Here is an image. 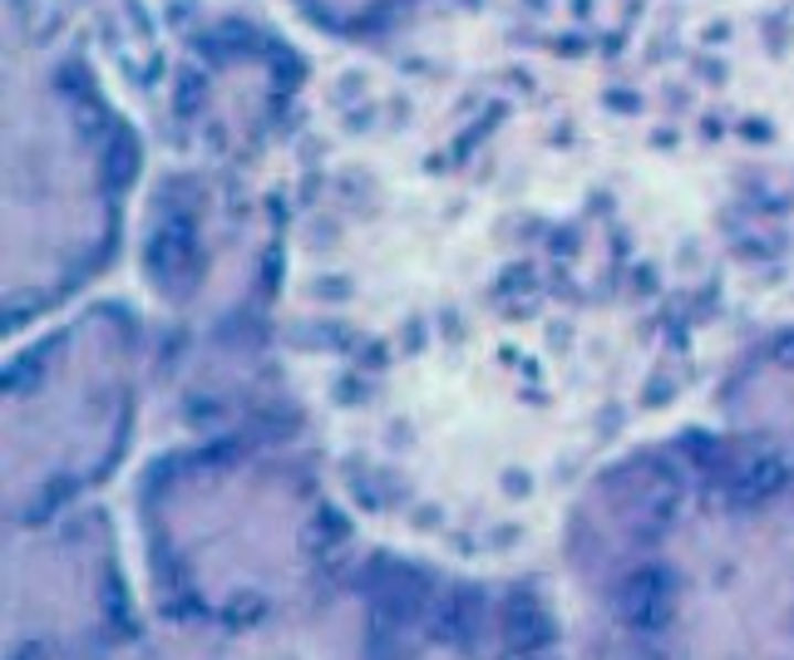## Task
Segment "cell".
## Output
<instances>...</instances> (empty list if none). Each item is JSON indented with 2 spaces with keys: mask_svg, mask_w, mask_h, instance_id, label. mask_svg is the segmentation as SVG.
<instances>
[{
  "mask_svg": "<svg viewBox=\"0 0 794 660\" xmlns=\"http://www.w3.org/2000/svg\"><path fill=\"white\" fill-rule=\"evenodd\" d=\"M504 641L523 656H538L543 646H553V616L538 606V596L514 592L504 602Z\"/></svg>",
  "mask_w": 794,
  "mask_h": 660,
  "instance_id": "cell-4",
  "label": "cell"
},
{
  "mask_svg": "<svg viewBox=\"0 0 794 660\" xmlns=\"http://www.w3.org/2000/svg\"><path fill=\"white\" fill-rule=\"evenodd\" d=\"M479 626H484V602L474 592H449V596H440V602L430 606V636L440 646L464 651V646H474Z\"/></svg>",
  "mask_w": 794,
  "mask_h": 660,
  "instance_id": "cell-3",
  "label": "cell"
},
{
  "mask_svg": "<svg viewBox=\"0 0 794 660\" xmlns=\"http://www.w3.org/2000/svg\"><path fill=\"white\" fill-rule=\"evenodd\" d=\"M148 257H153L158 276L188 266V257H193V227H188V217H168L163 232L153 237V247H148Z\"/></svg>",
  "mask_w": 794,
  "mask_h": 660,
  "instance_id": "cell-6",
  "label": "cell"
},
{
  "mask_svg": "<svg viewBox=\"0 0 794 660\" xmlns=\"http://www.w3.org/2000/svg\"><path fill=\"white\" fill-rule=\"evenodd\" d=\"M134 168H139V153H134L129 138H119V143L109 148V158H104V173H109V183H129Z\"/></svg>",
  "mask_w": 794,
  "mask_h": 660,
  "instance_id": "cell-7",
  "label": "cell"
},
{
  "mask_svg": "<svg viewBox=\"0 0 794 660\" xmlns=\"http://www.w3.org/2000/svg\"><path fill=\"white\" fill-rule=\"evenodd\" d=\"M366 596H370V616H375V636L405 631L420 616H430V587L420 572L400 567L390 557H375L366 572Z\"/></svg>",
  "mask_w": 794,
  "mask_h": 660,
  "instance_id": "cell-1",
  "label": "cell"
},
{
  "mask_svg": "<svg viewBox=\"0 0 794 660\" xmlns=\"http://www.w3.org/2000/svg\"><path fill=\"white\" fill-rule=\"evenodd\" d=\"M15 660H35V646H25V651H20Z\"/></svg>",
  "mask_w": 794,
  "mask_h": 660,
  "instance_id": "cell-8",
  "label": "cell"
},
{
  "mask_svg": "<svg viewBox=\"0 0 794 660\" xmlns=\"http://www.w3.org/2000/svg\"><path fill=\"white\" fill-rule=\"evenodd\" d=\"M671 602H676V582H671V572L666 567L627 572L617 596H612L617 616L632 626V631H661V626L671 621Z\"/></svg>",
  "mask_w": 794,
  "mask_h": 660,
  "instance_id": "cell-2",
  "label": "cell"
},
{
  "mask_svg": "<svg viewBox=\"0 0 794 660\" xmlns=\"http://www.w3.org/2000/svg\"><path fill=\"white\" fill-rule=\"evenodd\" d=\"M780 483H785V464L780 459H750L730 473V498H735V503H765Z\"/></svg>",
  "mask_w": 794,
  "mask_h": 660,
  "instance_id": "cell-5",
  "label": "cell"
}]
</instances>
